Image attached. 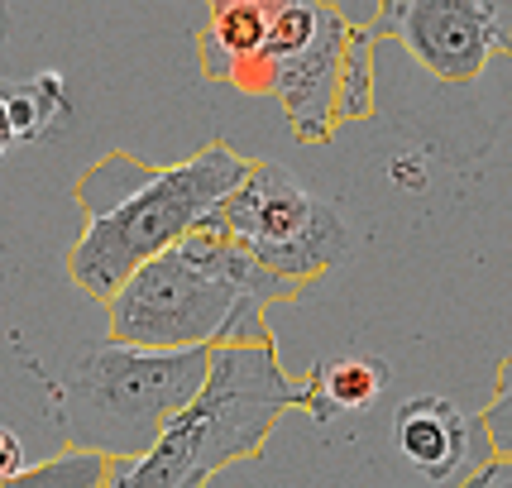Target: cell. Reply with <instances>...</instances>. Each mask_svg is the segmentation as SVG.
Listing matches in <instances>:
<instances>
[{
	"mask_svg": "<svg viewBox=\"0 0 512 488\" xmlns=\"http://www.w3.org/2000/svg\"><path fill=\"white\" fill-rule=\"evenodd\" d=\"M245 168L249 158L225 139H211L178 163H149L120 149L96 158L72 187L82 206V235L63 259L72 288H82L91 302H111L130 273L197 235L206 216L240 187Z\"/></svg>",
	"mask_w": 512,
	"mask_h": 488,
	"instance_id": "1",
	"label": "cell"
},
{
	"mask_svg": "<svg viewBox=\"0 0 512 488\" xmlns=\"http://www.w3.org/2000/svg\"><path fill=\"white\" fill-rule=\"evenodd\" d=\"M297 283L254 264L221 235H187L130 273L106 302V340L139 350H221L273 340L268 307L292 302Z\"/></svg>",
	"mask_w": 512,
	"mask_h": 488,
	"instance_id": "2",
	"label": "cell"
},
{
	"mask_svg": "<svg viewBox=\"0 0 512 488\" xmlns=\"http://www.w3.org/2000/svg\"><path fill=\"white\" fill-rule=\"evenodd\" d=\"M283 412H307V383L283 369L278 340L221 345L206 388L144 455L111 460L101 488H206L225 465L254 460Z\"/></svg>",
	"mask_w": 512,
	"mask_h": 488,
	"instance_id": "3",
	"label": "cell"
},
{
	"mask_svg": "<svg viewBox=\"0 0 512 488\" xmlns=\"http://www.w3.org/2000/svg\"><path fill=\"white\" fill-rule=\"evenodd\" d=\"M216 350H139V345H91L48 383V412L63 445L106 460H134L158 441V431L197 398L211 378Z\"/></svg>",
	"mask_w": 512,
	"mask_h": 488,
	"instance_id": "4",
	"label": "cell"
},
{
	"mask_svg": "<svg viewBox=\"0 0 512 488\" xmlns=\"http://www.w3.org/2000/svg\"><path fill=\"white\" fill-rule=\"evenodd\" d=\"M201 230L245 249L254 264L297 288L326 278L355 249V235L331 201L316 197L292 168L268 158H249L240 187L206 216Z\"/></svg>",
	"mask_w": 512,
	"mask_h": 488,
	"instance_id": "5",
	"label": "cell"
},
{
	"mask_svg": "<svg viewBox=\"0 0 512 488\" xmlns=\"http://www.w3.org/2000/svg\"><path fill=\"white\" fill-rule=\"evenodd\" d=\"M369 34L398 39L426 77L474 87L493 58H512V0H383Z\"/></svg>",
	"mask_w": 512,
	"mask_h": 488,
	"instance_id": "6",
	"label": "cell"
},
{
	"mask_svg": "<svg viewBox=\"0 0 512 488\" xmlns=\"http://www.w3.org/2000/svg\"><path fill=\"white\" fill-rule=\"evenodd\" d=\"M350 29L355 24L331 5L321 34L307 48H297L292 58H283V63L273 67V77H268V96L283 106L292 134L302 144H326L335 134V125H340L335 106H340V72H345Z\"/></svg>",
	"mask_w": 512,
	"mask_h": 488,
	"instance_id": "7",
	"label": "cell"
},
{
	"mask_svg": "<svg viewBox=\"0 0 512 488\" xmlns=\"http://www.w3.org/2000/svg\"><path fill=\"white\" fill-rule=\"evenodd\" d=\"M479 417H469L465 407L446 393H417L402 398L393 412V445L398 455L412 465V474H422L436 488H460L484 465L474 460V441H479Z\"/></svg>",
	"mask_w": 512,
	"mask_h": 488,
	"instance_id": "8",
	"label": "cell"
},
{
	"mask_svg": "<svg viewBox=\"0 0 512 488\" xmlns=\"http://www.w3.org/2000/svg\"><path fill=\"white\" fill-rule=\"evenodd\" d=\"M288 5L292 0H206V24L197 29V63L206 82H235Z\"/></svg>",
	"mask_w": 512,
	"mask_h": 488,
	"instance_id": "9",
	"label": "cell"
},
{
	"mask_svg": "<svg viewBox=\"0 0 512 488\" xmlns=\"http://www.w3.org/2000/svg\"><path fill=\"white\" fill-rule=\"evenodd\" d=\"M307 383V417L316 426H331L335 417L345 412H369L374 402L383 398L388 388V364L379 355H364V350H350V355H335L312 364V374L302 378Z\"/></svg>",
	"mask_w": 512,
	"mask_h": 488,
	"instance_id": "10",
	"label": "cell"
},
{
	"mask_svg": "<svg viewBox=\"0 0 512 488\" xmlns=\"http://www.w3.org/2000/svg\"><path fill=\"white\" fill-rule=\"evenodd\" d=\"M5 106L15 125V144H39L67 130L72 120V96H67L63 72H34L29 82H5Z\"/></svg>",
	"mask_w": 512,
	"mask_h": 488,
	"instance_id": "11",
	"label": "cell"
},
{
	"mask_svg": "<svg viewBox=\"0 0 512 488\" xmlns=\"http://www.w3.org/2000/svg\"><path fill=\"white\" fill-rule=\"evenodd\" d=\"M106 455H91V450H72L63 445L58 455H48L39 465L20 469L15 479H0V488H101L106 484Z\"/></svg>",
	"mask_w": 512,
	"mask_h": 488,
	"instance_id": "12",
	"label": "cell"
},
{
	"mask_svg": "<svg viewBox=\"0 0 512 488\" xmlns=\"http://www.w3.org/2000/svg\"><path fill=\"white\" fill-rule=\"evenodd\" d=\"M374 34L369 29H350V48H345V72H340V106L335 120H364L374 111Z\"/></svg>",
	"mask_w": 512,
	"mask_h": 488,
	"instance_id": "13",
	"label": "cell"
},
{
	"mask_svg": "<svg viewBox=\"0 0 512 488\" xmlns=\"http://www.w3.org/2000/svg\"><path fill=\"white\" fill-rule=\"evenodd\" d=\"M479 431L489 441L493 455H508L512 460V355L498 359V378H493V398L479 412Z\"/></svg>",
	"mask_w": 512,
	"mask_h": 488,
	"instance_id": "14",
	"label": "cell"
},
{
	"mask_svg": "<svg viewBox=\"0 0 512 488\" xmlns=\"http://www.w3.org/2000/svg\"><path fill=\"white\" fill-rule=\"evenodd\" d=\"M460 488H512V460L508 455H489Z\"/></svg>",
	"mask_w": 512,
	"mask_h": 488,
	"instance_id": "15",
	"label": "cell"
},
{
	"mask_svg": "<svg viewBox=\"0 0 512 488\" xmlns=\"http://www.w3.org/2000/svg\"><path fill=\"white\" fill-rule=\"evenodd\" d=\"M20 469H29V460H24V441L10 431V426H0V479H15Z\"/></svg>",
	"mask_w": 512,
	"mask_h": 488,
	"instance_id": "16",
	"label": "cell"
},
{
	"mask_svg": "<svg viewBox=\"0 0 512 488\" xmlns=\"http://www.w3.org/2000/svg\"><path fill=\"white\" fill-rule=\"evenodd\" d=\"M15 149V125H10V106H5V91H0V163Z\"/></svg>",
	"mask_w": 512,
	"mask_h": 488,
	"instance_id": "17",
	"label": "cell"
},
{
	"mask_svg": "<svg viewBox=\"0 0 512 488\" xmlns=\"http://www.w3.org/2000/svg\"><path fill=\"white\" fill-rule=\"evenodd\" d=\"M5 39H10V0H0V67H5Z\"/></svg>",
	"mask_w": 512,
	"mask_h": 488,
	"instance_id": "18",
	"label": "cell"
}]
</instances>
